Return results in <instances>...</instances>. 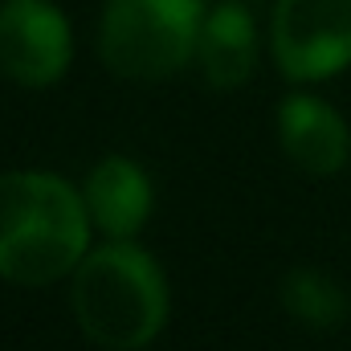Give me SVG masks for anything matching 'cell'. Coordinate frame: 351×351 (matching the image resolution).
Returning <instances> with one entry per match:
<instances>
[{"label": "cell", "instance_id": "obj_1", "mask_svg": "<svg viewBox=\"0 0 351 351\" xmlns=\"http://www.w3.org/2000/svg\"><path fill=\"white\" fill-rule=\"evenodd\" d=\"M86 196L49 172H0V278L41 286L86 254Z\"/></svg>", "mask_w": 351, "mask_h": 351}, {"label": "cell", "instance_id": "obj_2", "mask_svg": "<svg viewBox=\"0 0 351 351\" xmlns=\"http://www.w3.org/2000/svg\"><path fill=\"white\" fill-rule=\"evenodd\" d=\"M74 319L98 348H147L168 319V282L156 258L131 241H110L78 265Z\"/></svg>", "mask_w": 351, "mask_h": 351}, {"label": "cell", "instance_id": "obj_3", "mask_svg": "<svg viewBox=\"0 0 351 351\" xmlns=\"http://www.w3.org/2000/svg\"><path fill=\"white\" fill-rule=\"evenodd\" d=\"M200 29V0H106L98 49L119 78L160 82L196 53Z\"/></svg>", "mask_w": 351, "mask_h": 351}, {"label": "cell", "instance_id": "obj_4", "mask_svg": "<svg viewBox=\"0 0 351 351\" xmlns=\"http://www.w3.org/2000/svg\"><path fill=\"white\" fill-rule=\"evenodd\" d=\"M274 58L290 82H319L351 66V0H278Z\"/></svg>", "mask_w": 351, "mask_h": 351}, {"label": "cell", "instance_id": "obj_5", "mask_svg": "<svg viewBox=\"0 0 351 351\" xmlns=\"http://www.w3.org/2000/svg\"><path fill=\"white\" fill-rule=\"evenodd\" d=\"M70 21L53 0H8L0 8V70L21 86H53L70 66Z\"/></svg>", "mask_w": 351, "mask_h": 351}, {"label": "cell", "instance_id": "obj_6", "mask_svg": "<svg viewBox=\"0 0 351 351\" xmlns=\"http://www.w3.org/2000/svg\"><path fill=\"white\" fill-rule=\"evenodd\" d=\"M278 135H282L286 156L311 176H331L348 164V123L323 98H311V94L286 98L278 110Z\"/></svg>", "mask_w": 351, "mask_h": 351}, {"label": "cell", "instance_id": "obj_7", "mask_svg": "<svg viewBox=\"0 0 351 351\" xmlns=\"http://www.w3.org/2000/svg\"><path fill=\"white\" fill-rule=\"evenodd\" d=\"M86 208L90 221L114 237V241H127L143 229L147 213H152V184L139 164L123 160V156H110L102 160L94 172L86 176Z\"/></svg>", "mask_w": 351, "mask_h": 351}, {"label": "cell", "instance_id": "obj_8", "mask_svg": "<svg viewBox=\"0 0 351 351\" xmlns=\"http://www.w3.org/2000/svg\"><path fill=\"white\" fill-rule=\"evenodd\" d=\"M196 53H200V66H204L208 86H221V90L245 86L250 74H254V62H258V29H254V16L241 4L213 8L204 16Z\"/></svg>", "mask_w": 351, "mask_h": 351}, {"label": "cell", "instance_id": "obj_9", "mask_svg": "<svg viewBox=\"0 0 351 351\" xmlns=\"http://www.w3.org/2000/svg\"><path fill=\"white\" fill-rule=\"evenodd\" d=\"M282 302L290 311V319L306 323V327H339L348 319V290L327 278L323 269H290L282 282Z\"/></svg>", "mask_w": 351, "mask_h": 351}]
</instances>
